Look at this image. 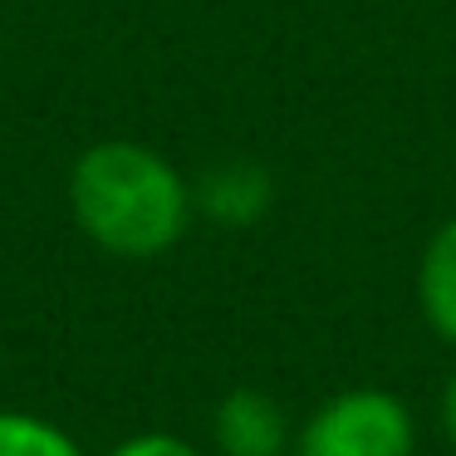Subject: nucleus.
Masks as SVG:
<instances>
[{
  "mask_svg": "<svg viewBox=\"0 0 456 456\" xmlns=\"http://www.w3.org/2000/svg\"><path fill=\"white\" fill-rule=\"evenodd\" d=\"M69 211L99 250L152 260L182 240L191 221V182L148 142L109 138L79 152L69 172Z\"/></svg>",
  "mask_w": 456,
  "mask_h": 456,
  "instance_id": "1",
  "label": "nucleus"
},
{
  "mask_svg": "<svg viewBox=\"0 0 456 456\" xmlns=\"http://www.w3.org/2000/svg\"><path fill=\"white\" fill-rule=\"evenodd\" d=\"M109 456H207V452L177 432H138L128 442H118Z\"/></svg>",
  "mask_w": 456,
  "mask_h": 456,
  "instance_id": "7",
  "label": "nucleus"
},
{
  "mask_svg": "<svg viewBox=\"0 0 456 456\" xmlns=\"http://www.w3.org/2000/svg\"><path fill=\"white\" fill-rule=\"evenodd\" d=\"M295 456H417V422L387 387H344L305 417Z\"/></svg>",
  "mask_w": 456,
  "mask_h": 456,
  "instance_id": "2",
  "label": "nucleus"
},
{
  "mask_svg": "<svg viewBox=\"0 0 456 456\" xmlns=\"http://www.w3.org/2000/svg\"><path fill=\"white\" fill-rule=\"evenodd\" d=\"M211 446L216 456H289V417L260 387H236L211 407Z\"/></svg>",
  "mask_w": 456,
  "mask_h": 456,
  "instance_id": "3",
  "label": "nucleus"
},
{
  "mask_svg": "<svg viewBox=\"0 0 456 456\" xmlns=\"http://www.w3.org/2000/svg\"><path fill=\"white\" fill-rule=\"evenodd\" d=\"M270 201H275V182H270V172L260 167V162H216L211 172H201V182L191 187V207L201 211L207 221H216V226H256L260 216L270 211Z\"/></svg>",
  "mask_w": 456,
  "mask_h": 456,
  "instance_id": "4",
  "label": "nucleus"
},
{
  "mask_svg": "<svg viewBox=\"0 0 456 456\" xmlns=\"http://www.w3.org/2000/svg\"><path fill=\"white\" fill-rule=\"evenodd\" d=\"M417 305L436 338L456 344V216L436 226L417 265Z\"/></svg>",
  "mask_w": 456,
  "mask_h": 456,
  "instance_id": "5",
  "label": "nucleus"
},
{
  "mask_svg": "<svg viewBox=\"0 0 456 456\" xmlns=\"http://www.w3.org/2000/svg\"><path fill=\"white\" fill-rule=\"evenodd\" d=\"M0 456H89V452L50 417L0 407Z\"/></svg>",
  "mask_w": 456,
  "mask_h": 456,
  "instance_id": "6",
  "label": "nucleus"
},
{
  "mask_svg": "<svg viewBox=\"0 0 456 456\" xmlns=\"http://www.w3.org/2000/svg\"><path fill=\"white\" fill-rule=\"evenodd\" d=\"M436 417H442V432H446V442H452V452H456V373L446 378V387H442V403H436Z\"/></svg>",
  "mask_w": 456,
  "mask_h": 456,
  "instance_id": "8",
  "label": "nucleus"
}]
</instances>
